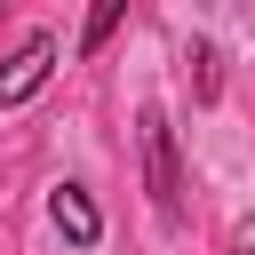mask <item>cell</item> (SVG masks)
Here are the masks:
<instances>
[{"instance_id":"5","label":"cell","mask_w":255,"mask_h":255,"mask_svg":"<svg viewBox=\"0 0 255 255\" xmlns=\"http://www.w3.org/2000/svg\"><path fill=\"white\" fill-rule=\"evenodd\" d=\"M223 255H255V215H239V223H231V239H223Z\"/></svg>"},{"instance_id":"4","label":"cell","mask_w":255,"mask_h":255,"mask_svg":"<svg viewBox=\"0 0 255 255\" xmlns=\"http://www.w3.org/2000/svg\"><path fill=\"white\" fill-rule=\"evenodd\" d=\"M112 32H120V0H104V8L88 16V32H80V48H104Z\"/></svg>"},{"instance_id":"1","label":"cell","mask_w":255,"mask_h":255,"mask_svg":"<svg viewBox=\"0 0 255 255\" xmlns=\"http://www.w3.org/2000/svg\"><path fill=\"white\" fill-rule=\"evenodd\" d=\"M135 135H143V175H151V207H159V223H183V167H175V128H167V112L143 104Z\"/></svg>"},{"instance_id":"2","label":"cell","mask_w":255,"mask_h":255,"mask_svg":"<svg viewBox=\"0 0 255 255\" xmlns=\"http://www.w3.org/2000/svg\"><path fill=\"white\" fill-rule=\"evenodd\" d=\"M48 72H56V40H48V32H32V40L0 64V112H16L24 96H40V88H48Z\"/></svg>"},{"instance_id":"3","label":"cell","mask_w":255,"mask_h":255,"mask_svg":"<svg viewBox=\"0 0 255 255\" xmlns=\"http://www.w3.org/2000/svg\"><path fill=\"white\" fill-rule=\"evenodd\" d=\"M48 215H56V231H64L72 247H96V231H104V215H96V199H88L80 183H56V191H48Z\"/></svg>"}]
</instances>
